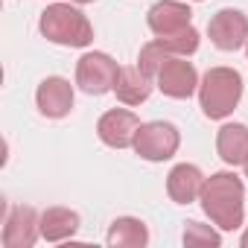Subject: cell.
Masks as SVG:
<instances>
[{"instance_id": "6da1fadb", "label": "cell", "mask_w": 248, "mask_h": 248, "mask_svg": "<svg viewBox=\"0 0 248 248\" xmlns=\"http://www.w3.org/2000/svg\"><path fill=\"white\" fill-rule=\"evenodd\" d=\"M202 210L219 231H236L245 222V184L236 172H213L202 187Z\"/></svg>"}, {"instance_id": "7a4b0ae2", "label": "cell", "mask_w": 248, "mask_h": 248, "mask_svg": "<svg viewBox=\"0 0 248 248\" xmlns=\"http://www.w3.org/2000/svg\"><path fill=\"white\" fill-rule=\"evenodd\" d=\"M242 76L233 67H210L199 82V105L207 120H225L242 99Z\"/></svg>"}, {"instance_id": "3957f363", "label": "cell", "mask_w": 248, "mask_h": 248, "mask_svg": "<svg viewBox=\"0 0 248 248\" xmlns=\"http://www.w3.org/2000/svg\"><path fill=\"white\" fill-rule=\"evenodd\" d=\"M38 30L47 41L59 47H88L93 41V27L88 15L70 3H53L41 12Z\"/></svg>"}, {"instance_id": "277c9868", "label": "cell", "mask_w": 248, "mask_h": 248, "mask_svg": "<svg viewBox=\"0 0 248 248\" xmlns=\"http://www.w3.org/2000/svg\"><path fill=\"white\" fill-rule=\"evenodd\" d=\"M181 146V132L167 120H152V123H143L138 138H135V152L143 158V161H152V164H161V161H170Z\"/></svg>"}, {"instance_id": "5b68a950", "label": "cell", "mask_w": 248, "mask_h": 248, "mask_svg": "<svg viewBox=\"0 0 248 248\" xmlns=\"http://www.w3.org/2000/svg\"><path fill=\"white\" fill-rule=\"evenodd\" d=\"M117 73H120V64L108 53H99V50L85 53L76 62V85L91 96H102V93L114 91Z\"/></svg>"}, {"instance_id": "8992f818", "label": "cell", "mask_w": 248, "mask_h": 248, "mask_svg": "<svg viewBox=\"0 0 248 248\" xmlns=\"http://www.w3.org/2000/svg\"><path fill=\"white\" fill-rule=\"evenodd\" d=\"M199 70L187 62V56H170L155 76V88L170 99H190L199 93Z\"/></svg>"}, {"instance_id": "52a82bcc", "label": "cell", "mask_w": 248, "mask_h": 248, "mask_svg": "<svg viewBox=\"0 0 248 248\" xmlns=\"http://www.w3.org/2000/svg\"><path fill=\"white\" fill-rule=\"evenodd\" d=\"M140 126H143V123H140V117L135 111H129V108H111V111H105L99 117L96 135L111 149H132Z\"/></svg>"}, {"instance_id": "ba28073f", "label": "cell", "mask_w": 248, "mask_h": 248, "mask_svg": "<svg viewBox=\"0 0 248 248\" xmlns=\"http://www.w3.org/2000/svg\"><path fill=\"white\" fill-rule=\"evenodd\" d=\"M207 35L216 50L233 53L248 44V15L239 9H219L207 24Z\"/></svg>"}, {"instance_id": "9c48e42d", "label": "cell", "mask_w": 248, "mask_h": 248, "mask_svg": "<svg viewBox=\"0 0 248 248\" xmlns=\"http://www.w3.org/2000/svg\"><path fill=\"white\" fill-rule=\"evenodd\" d=\"M41 236V213L30 204H18L9 210L3 222V245L6 248H32Z\"/></svg>"}, {"instance_id": "30bf717a", "label": "cell", "mask_w": 248, "mask_h": 248, "mask_svg": "<svg viewBox=\"0 0 248 248\" xmlns=\"http://www.w3.org/2000/svg\"><path fill=\"white\" fill-rule=\"evenodd\" d=\"M73 85L64 76H47L35 88V105L47 120H62L73 111Z\"/></svg>"}, {"instance_id": "8fae6325", "label": "cell", "mask_w": 248, "mask_h": 248, "mask_svg": "<svg viewBox=\"0 0 248 248\" xmlns=\"http://www.w3.org/2000/svg\"><path fill=\"white\" fill-rule=\"evenodd\" d=\"M146 24L155 32V38L172 35V32H178V30L193 24V9L184 3V0H158V3L149 9V15H146Z\"/></svg>"}, {"instance_id": "7c38bea8", "label": "cell", "mask_w": 248, "mask_h": 248, "mask_svg": "<svg viewBox=\"0 0 248 248\" xmlns=\"http://www.w3.org/2000/svg\"><path fill=\"white\" fill-rule=\"evenodd\" d=\"M204 172L196 167V164H178L170 170L167 175V193L175 204H193L199 202L202 196V187H204Z\"/></svg>"}, {"instance_id": "4fadbf2b", "label": "cell", "mask_w": 248, "mask_h": 248, "mask_svg": "<svg viewBox=\"0 0 248 248\" xmlns=\"http://www.w3.org/2000/svg\"><path fill=\"white\" fill-rule=\"evenodd\" d=\"M152 88H155V79L146 76L140 67H120L117 73V82H114V96L123 102V105H140L152 96Z\"/></svg>"}, {"instance_id": "5bb4252c", "label": "cell", "mask_w": 248, "mask_h": 248, "mask_svg": "<svg viewBox=\"0 0 248 248\" xmlns=\"http://www.w3.org/2000/svg\"><path fill=\"white\" fill-rule=\"evenodd\" d=\"M216 152L228 167H242L248 161V126L225 123L216 135Z\"/></svg>"}, {"instance_id": "9a60e30c", "label": "cell", "mask_w": 248, "mask_h": 248, "mask_svg": "<svg viewBox=\"0 0 248 248\" xmlns=\"http://www.w3.org/2000/svg\"><path fill=\"white\" fill-rule=\"evenodd\" d=\"M79 231V213L70 207H47L41 213V239L47 242H64L73 239Z\"/></svg>"}, {"instance_id": "2e32d148", "label": "cell", "mask_w": 248, "mask_h": 248, "mask_svg": "<svg viewBox=\"0 0 248 248\" xmlns=\"http://www.w3.org/2000/svg\"><path fill=\"white\" fill-rule=\"evenodd\" d=\"M149 242V228L138 216H120L108 228V245L111 248H143Z\"/></svg>"}, {"instance_id": "e0dca14e", "label": "cell", "mask_w": 248, "mask_h": 248, "mask_svg": "<svg viewBox=\"0 0 248 248\" xmlns=\"http://www.w3.org/2000/svg\"><path fill=\"white\" fill-rule=\"evenodd\" d=\"M170 56H193L196 50H199V30L190 24V27H184V30H178V32H172V35H161V38H155Z\"/></svg>"}, {"instance_id": "ac0fdd59", "label": "cell", "mask_w": 248, "mask_h": 248, "mask_svg": "<svg viewBox=\"0 0 248 248\" xmlns=\"http://www.w3.org/2000/svg\"><path fill=\"white\" fill-rule=\"evenodd\" d=\"M184 245H207V248H219L222 245V233L213 225H202V222H187L184 233H181Z\"/></svg>"}, {"instance_id": "d6986e66", "label": "cell", "mask_w": 248, "mask_h": 248, "mask_svg": "<svg viewBox=\"0 0 248 248\" xmlns=\"http://www.w3.org/2000/svg\"><path fill=\"white\" fill-rule=\"evenodd\" d=\"M170 59V53L158 44V41H149V44H143L140 47V56H138V67L146 73V76H158V70H161V64Z\"/></svg>"}, {"instance_id": "ffe728a7", "label": "cell", "mask_w": 248, "mask_h": 248, "mask_svg": "<svg viewBox=\"0 0 248 248\" xmlns=\"http://www.w3.org/2000/svg\"><path fill=\"white\" fill-rule=\"evenodd\" d=\"M239 245H242V248H248V228L242 231V236H239Z\"/></svg>"}, {"instance_id": "44dd1931", "label": "cell", "mask_w": 248, "mask_h": 248, "mask_svg": "<svg viewBox=\"0 0 248 248\" xmlns=\"http://www.w3.org/2000/svg\"><path fill=\"white\" fill-rule=\"evenodd\" d=\"M73 3H82L85 6V3H93V0H73Z\"/></svg>"}, {"instance_id": "7402d4cb", "label": "cell", "mask_w": 248, "mask_h": 248, "mask_svg": "<svg viewBox=\"0 0 248 248\" xmlns=\"http://www.w3.org/2000/svg\"><path fill=\"white\" fill-rule=\"evenodd\" d=\"M242 170H245V178H248V161H245V164H242Z\"/></svg>"}, {"instance_id": "603a6c76", "label": "cell", "mask_w": 248, "mask_h": 248, "mask_svg": "<svg viewBox=\"0 0 248 248\" xmlns=\"http://www.w3.org/2000/svg\"><path fill=\"white\" fill-rule=\"evenodd\" d=\"M245 53H248V44H245Z\"/></svg>"}, {"instance_id": "cb8c5ba5", "label": "cell", "mask_w": 248, "mask_h": 248, "mask_svg": "<svg viewBox=\"0 0 248 248\" xmlns=\"http://www.w3.org/2000/svg\"><path fill=\"white\" fill-rule=\"evenodd\" d=\"M193 3H199V0H193Z\"/></svg>"}]
</instances>
